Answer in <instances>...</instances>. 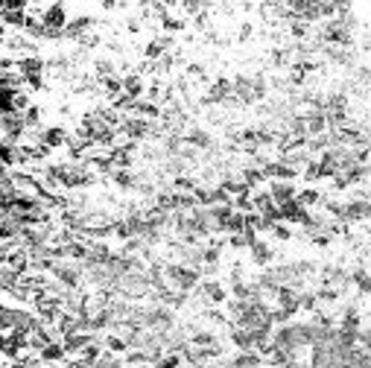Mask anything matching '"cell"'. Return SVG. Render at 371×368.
<instances>
[{"label": "cell", "instance_id": "6da1fadb", "mask_svg": "<svg viewBox=\"0 0 371 368\" xmlns=\"http://www.w3.org/2000/svg\"><path fill=\"white\" fill-rule=\"evenodd\" d=\"M0 325H3V333H9V330L32 333V330H38L44 321L38 319V313H30V310H24V307L3 304V310H0Z\"/></svg>", "mask_w": 371, "mask_h": 368}, {"label": "cell", "instance_id": "7a4b0ae2", "mask_svg": "<svg viewBox=\"0 0 371 368\" xmlns=\"http://www.w3.org/2000/svg\"><path fill=\"white\" fill-rule=\"evenodd\" d=\"M164 275H167L170 290H179V292H193V290H199V284L205 281L199 269H190V266H184V263H176V260L164 263Z\"/></svg>", "mask_w": 371, "mask_h": 368}, {"label": "cell", "instance_id": "3957f363", "mask_svg": "<svg viewBox=\"0 0 371 368\" xmlns=\"http://www.w3.org/2000/svg\"><path fill=\"white\" fill-rule=\"evenodd\" d=\"M196 295H199V301L205 307H216V304H225L228 301V290L219 281H214V278H205L199 284V290H196Z\"/></svg>", "mask_w": 371, "mask_h": 368}, {"label": "cell", "instance_id": "277c9868", "mask_svg": "<svg viewBox=\"0 0 371 368\" xmlns=\"http://www.w3.org/2000/svg\"><path fill=\"white\" fill-rule=\"evenodd\" d=\"M234 97V85H231V79H216V82L207 88V94L202 97L205 106H225V102Z\"/></svg>", "mask_w": 371, "mask_h": 368}, {"label": "cell", "instance_id": "5b68a950", "mask_svg": "<svg viewBox=\"0 0 371 368\" xmlns=\"http://www.w3.org/2000/svg\"><path fill=\"white\" fill-rule=\"evenodd\" d=\"M249 260H251V266L269 269V266H272V260H275V249H272L269 240H263V237L254 240L251 249H249Z\"/></svg>", "mask_w": 371, "mask_h": 368}, {"label": "cell", "instance_id": "8992f818", "mask_svg": "<svg viewBox=\"0 0 371 368\" xmlns=\"http://www.w3.org/2000/svg\"><path fill=\"white\" fill-rule=\"evenodd\" d=\"M94 24H97V21L91 18V15H76V18L67 21V27H65V38L79 44L85 36H91V30H94Z\"/></svg>", "mask_w": 371, "mask_h": 368}, {"label": "cell", "instance_id": "52a82bcc", "mask_svg": "<svg viewBox=\"0 0 371 368\" xmlns=\"http://www.w3.org/2000/svg\"><path fill=\"white\" fill-rule=\"evenodd\" d=\"M269 196L275 199V205L281 208V205H286V202H293V199H298V184L295 181H269Z\"/></svg>", "mask_w": 371, "mask_h": 368}, {"label": "cell", "instance_id": "ba28073f", "mask_svg": "<svg viewBox=\"0 0 371 368\" xmlns=\"http://www.w3.org/2000/svg\"><path fill=\"white\" fill-rule=\"evenodd\" d=\"M184 143L193 146V149H199V152H216L214 137L207 135L205 129H199V126H190V129L184 132Z\"/></svg>", "mask_w": 371, "mask_h": 368}, {"label": "cell", "instance_id": "9c48e42d", "mask_svg": "<svg viewBox=\"0 0 371 368\" xmlns=\"http://www.w3.org/2000/svg\"><path fill=\"white\" fill-rule=\"evenodd\" d=\"M231 85H234V100L240 102V106H251V102H258V97H254V82H251V76L237 73L234 79H231Z\"/></svg>", "mask_w": 371, "mask_h": 368}, {"label": "cell", "instance_id": "30bf717a", "mask_svg": "<svg viewBox=\"0 0 371 368\" xmlns=\"http://www.w3.org/2000/svg\"><path fill=\"white\" fill-rule=\"evenodd\" d=\"M97 336L94 333H85V330H79V333H71V336H65L62 339V345H65V351H67V356H71V360H76L79 354H82L85 348L91 342H94Z\"/></svg>", "mask_w": 371, "mask_h": 368}, {"label": "cell", "instance_id": "8fae6325", "mask_svg": "<svg viewBox=\"0 0 371 368\" xmlns=\"http://www.w3.org/2000/svg\"><path fill=\"white\" fill-rule=\"evenodd\" d=\"M67 137H71V132H65L62 126H47V129H41V143L47 146V149L67 146Z\"/></svg>", "mask_w": 371, "mask_h": 368}, {"label": "cell", "instance_id": "7c38bea8", "mask_svg": "<svg viewBox=\"0 0 371 368\" xmlns=\"http://www.w3.org/2000/svg\"><path fill=\"white\" fill-rule=\"evenodd\" d=\"M123 94L132 100H144L146 97V82L141 73H126L123 76Z\"/></svg>", "mask_w": 371, "mask_h": 368}, {"label": "cell", "instance_id": "4fadbf2b", "mask_svg": "<svg viewBox=\"0 0 371 368\" xmlns=\"http://www.w3.org/2000/svg\"><path fill=\"white\" fill-rule=\"evenodd\" d=\"M231 365L234 368H263V356L258 351H237L234 356H231Z\"/></svg>", "mask_w": 371, "mask_h": 368}, {"label": "cell", "instance_id": "5bb4252c", "mask_svg": "<svg viewBox=\"0 0 371 368\" xmlns=\"http://www.w3.org/2000/svg\"><path fill=\"white\" fill-rule=\"evenodd\" d=\"M111 181L117 184L120 190H135L137 187V176H135L132 170H114L111 172Z\"/></svg>", "mask_w": 371, "mask_h": 368}, {"label": "cell", "instance_id": "9a60e30c", "mask_svg": "<svg viewBox=\"0 0 371 368\" xmlns=\"http://www.w3.org/2000/svg\"><path fill=\"white\" fill-rule=\"evenodd\" d=\"M298 202L304 205L307 211H316V208H322L324 196H322V190H316V187H307V190H301V193H298Z\"/></svg>", "mask_w": 371, "mask_h": 368}, {"label": "cell", "instance_id": "2e32d148", "mask_svg": "<svg viewBox=\"0 0 371 368\" xmlns=\"http://www.w3.org/2000/svg\"><path fill=\"white\" fill-rule=\"evenodd\" d=\"M100 88H102V94L114 102L117 97H123V76H111L106 82H100Z\"/></svg>", "mask_w": 371, "mask_h": 368}, {"label": "cell", "instance_id": "e0dca14e", "mask_svg": "<svg viewBox=\"0 0 371 368\" xmlns=\"http://www.w3.org/2000/svg\"><path fill=\"white\" fill-rule=\"evenodd\" d=\"M102 345H106V351L117 354V356L129 351V342H126V339H120L117 333H106V336H102Z\"/></svg>", "mask_w": 371, "mask_h": 368}, {"label": "cell", "instance_id": "ac0fdd59", "mask_svg": "<svg viewBox=\"0 0 371 368\" xmlns=\"http://www.w3.org/2000/svg\"><path fill=\"white\" fill-rule=\"evenodd\" d=\"M94 73H97V82H106V79L117 76V67H114V62H109V59H97L94 62Z\"/></svg>", "mask_w": 371, "mask_h": 368}, {"label": "cell", "instance_id": "d6986e66", "mask_svg": "<svg viewBox=\"0 0 371 368\" xmlns=\"http://www.w3.org/2000/svg\"><path fill=\"white\" fill-rule=\"evenodd\" d=\"M41 117H44V111H41L38 106H30V108L24 111V120H27V129H44V126H41Z\"/></svg>", "mask_w": 371, "mask_h": 368}, {"label": "cell", "instance_id": "ffe728a7", "mask_svg": "<svg viewBox=\"0 0 371 368\" xmlns=\"http://www.w3.org/2000/svg\"><path fill=\"white\" fill-rule=\"evenodd\" d=\"M275 240H278V243H289V240H293L295 234H293V228H289V222H278L275 228H272V231H269Z\"/></svg>", "mask_w": 371, "mask_h": 368}, {"label": "cell", "instance_id": "44dd1931", "mask_svg": "<svg viewBox=\"0 0 371 368\" xmlns=\"http://www.w3.org/2000/svg\"><path fill=\"white\" fill-rule=\"evenodd\" d=\"M301 310H304V313H310V316L316 313V310H319V295H316V292H307V290L301 292Z\"/></svg>", "mask_w": 371, "mask_h": 368}, {"label": "cell", "instance_id": "7402d4cb", "mask_svg": "<svg viewBox=\"0 0 371 368\" xmlns=\"http://www.w3.org/2000/svg\"><path fill=\"white\" fill-rule=\"evenodd\" d=\"M181 365H184V356L181 354H164L155 363V368H181Z\"/></svg>", "mask_w": 371, "mask_h": 368}, {"label": "cell", "instance_id": "603a6c76", "mask_svg": "<svg viewBox=\"0 0 371 368\" xmlns=\"http://www.w3.org/2000/svg\"><path fill=\"white\" fill-rule=\"evenodd\" d=\"M228 249L246 251V249H251V243H249V237H246V234H228Z\"/></svg>", "mask_w": 371, "mask_h": 368}, {"label": "cell", "instance_id": "cb8c5ba5", "mask_svg": "<svg viewBox=\"0 0 371 368\" xmlns=\"http://www.w3.org/2000/svg\"><path fill=\"white\" fill-rule=\"evenodd\" d=\"M301 179H304V181H319V179H322V170H319V158H313L310 164L304 167V172H301Z\"/></svg>", "mask_w": 371, "mask_h": 368}, {"label": "cell", "instance_id": "d4e9b609", "mask_svg": "<svg viewBox=\"0 0 371 368\" xmlns=\"http://www.w3.org/2000/svg\"><path fill=\"white\" fill-rule=\"evenodd\" d=\"M251 32H254V30H251V24H243V27H240V41H246V38L251 36Z\"/></svg>", "mask_w": 371, "mask_h": 368}]
</instances>
